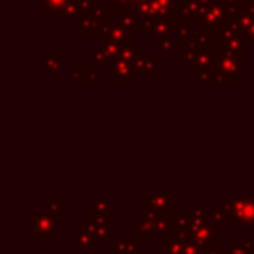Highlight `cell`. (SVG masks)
Masks as SVG:
<instances>
[{
    "mask_svg": "<svg viewBox=\"0 0 254 254\" xmlns=\"http://www.w3.org/2000/svg\"><path fill=\"white\" fill-rule=\"evenodd\" d=\"M233 207L230 209V214L233 216V221L237 223H249L254 221V198H240L233 202Z\"/></svg>",
    "mask_w": 254,
    "mask_h": 254,
    "instance_id": "obj_2",
    "label": "cell"
},
{
    "mask_svg": "<svg viewBox=\"0 0 254 254\" xmlns=\"http://www.w3.org/2000/svg\"><path fill=\"white\" fill-rule=\"evenodd\" d=\"M33 218H35V225H33L35 240H53V237L61 232V219L56 221V218L47 214V212H44V214L35 212Z\"/></svg>",
    "mask_w": 254,
    "mask_h": 254,
    "instance_id": "obj_1",
    "label": "cell"
}]
</instances>
